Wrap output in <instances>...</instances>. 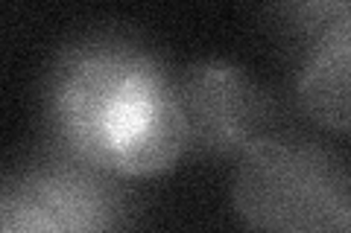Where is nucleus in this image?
Listing matches in <instances>:
<instances>
[{
    "mask_svg": "<svg viewBox=\"0 0 351 233\" xmlns=\"http://www.w3.org/2000/svg\"><path fill=\"white\" fill-rule=\"evenodd\" d=\"M44 143L123 178H152L188 154L179 70L141 29L94 24L62 41L44 68Z\"/></svg>",
    "mask_w": 351,
    "mask_h": 233,
    "instance_id": "f257e3e1",
    "label": "nucleus"
},
{
    "mask_svg": "<svg viewBox=\"0 0 351 233\" xmlns=\"http://www.w3.org/2000/svg\"><path fill=\"white\" fill-rule=\"evenodd\" d=\"M228 198L243 233H351V161L287 128L234 163Z\"/></svg>",
    "mask_w": 351,
    "mask_h": 233,
    "instance_id": "f03ea898",
    "label": "nucleus"
},
{
    "mask_svg": "<svg viewBox=\"0 0 351 233\" xmlns=\"http://www.w3.org/2000/svg\"><path fill=\"white\" fill-rule=\"evenodd\" d=\"M129 181L80 154L41 143L6 172L0 198L27 204L59 233H135L144 210Z\"/></svg>",
    "mask_w": 351,
    "mask_h": 233,
    "instance_id": "7ed1b4c3",
    "label": "nucleus"
},
{
    "mask_svg": "<svg viewBox=\"0 0 351 233\" xmlns=\"http://www.w3.org/2000/svg\"><path fill=\"white\" fill-rule=\"evenodd\" d=\"M179 102L188 152L196 158L237 163L255 143L287 131L278 96L228 59H196L182 68Z\"/></svg>",
    "mask_w": 351,
    "mask_h": 233,
    "instance_id": "20e7f679",
    "label": "nucleus"
},
{
    "mask_svg": "<svg viewBox=\"0 0 351 233\" xmlns=\"http://www.w3.org/2000/svg\"><path fill=\"white\" fill-rule=\"evenodd\" d=\"M299 111L334 135H351V20L328 36L295 73Z\"/></svg>",
    "mask_w": 351,
    "mask_h": 233,
    "instance_id": "39448f33",
    "label": "nucleus"
},
{
    "mask_svg": "<svg viewBox=\"0 0 351 233\" xmlns=\"http://www.w3.org/2000/svg\"><path fill=\"white\" fill-rule=\"evenodd\" d=\"M263 27L272 41L295 64L299 73L316 47L351 20V0H325V3H276L261 9Z\"/></svg>",
    "mask_w": 351,
    "mask_h": 233,
    "instance_id": "423d86ee",
    "label": "nucleus"
},
{
    "mask_svg": "<svg viewBox=\"0 0 351 233\" xmlns=\"http://www.w3.org/2000/svg\"><path fill=\"white\" fill-rule=\"evenodd\" d=\"M0 233H59V230L27 204L12 202V198H0Z\"/></svg>",
    "mask_w": 351,
    "mask_h": 233,
    "instance_id": "0eeeda50",
    "label": "nucleus"
}]
</instances>
